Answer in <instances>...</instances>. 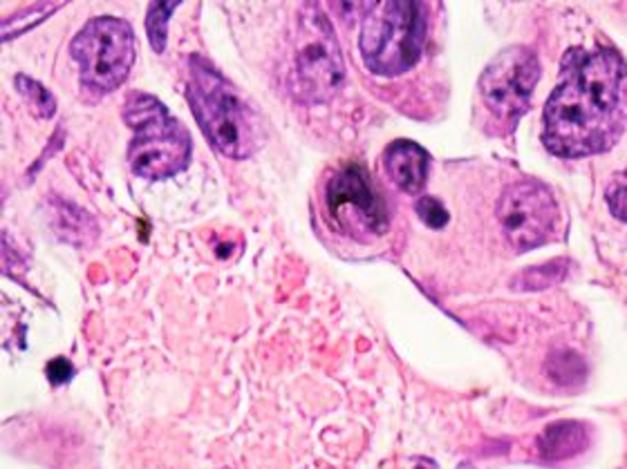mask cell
<instances>
[{
	"instance_id": "e0dca14e",
	"label": "cell",
	"mask_w": 627,
	"mask_h": 469,
	"mask_svg": "<svg viewBox=\"0 0 627 469\" xmlns=\"http://www.w3.org/2000/svg\"><path fill=\"white\" fill-rule=\"evenodd\" d=\"M414 212L420 214V220L428 226V229H444L450 222V212L446 210V206L435 199V197H424L414 204Z\"/></svg>"
},
{
	"instance_id": "5bb4252c",
	"label": "cell",
	"mask_w": 627,
	"mask_h": 469,
	"mask_svg": "<svg viewBox=\"0 0 627 469\" xmlns=\"http://www.w3.org/2000/svg\"><path fill=\"white\" fill-rule=\"evenodd\" d=\"M182 3L178 0H166V3H151L149 12H146V34H149V41L151 48L162 54L166 50V39H168V21L170 16L176 14V10Z\"/></svg>"
},
{
	"instance_id": "7a4b0ae2",
	"label": "cell",
	"mask_w": 627,
	"mask_h": 469,
	"mask_svg": "<svg viewBox=\"0 0 627 469\" xmlns=\"http://www.w3.org/2000/svg\"><path fill=\"white\" fill-rule=\"evenodd\" d=\"M187 96L202 134L220 155L249 159L265 146L267 128L260 113L202 56L189 61Z\"/></svg>"
},
{
	"instance_id": "ac0fdd59",
	"label": "cell",
	"mask_w": 627,
	"mask_h": 469,
	"mask_svg": "<svg viewBox=\"0 0 627 469\" xmlns=\"http://www.w3.org/2000/svg\"><path fill=\"white\" fill-rule=\"evenodd\" d=\"M46 374H48L52 385H63V382H67L69 378H73L75 369H73V365L67 363L65 357H54V360H50Z\"/></svg>"
},
{
	"instance_id": "2e32d148",
	"label": "cell",
	"mask_w": 627,
	"mask_h": 469,
	"mask_svg": "<svg viewBox=\"0 0 627 469\" xmlns=\"http://www.w3.org/2000/svg\"><path fill=\"white\" fill-rule=\"evenodd\" d=\"M547 372L555 382H561V385H572V382L585 378L583 360L572 351H561V353L551 355L549 363H547Z\"/></svg>"
},
{
	"instance_id": "52a82bcc",
	"label": "cell",
	"mask_w": 627,
	"mask_h": 469,
	"mask_svg": "<svg viewBox=\"0 0 627 469\" xmlns=\"http://www.w3.org/2000/svg\"><path fill=\"white\" fill-rule=\"evenodd\" d=\"M538 79V56L522 45L507 48L482 71L479 92L484 105L496 119L513 128L515 121L527 113Z\"/></svg>"
},
{
	"instance_id": "6da1fadb",
	"label": "cell",
	"mask_w": 627,
	"mask_h": 469,
	"mask_svg": "<svg viewBox=\"0 0 627 469\" xmlns=\"http://www.w3.org/2000/svg\"><path fill=\"white\" fill-rule=\"evenodd\" d=\"M627 123V65L616 50H572L542 113L549 153L580 159L610 151Z\"/></svg>"
},
{
	"instance_id": "9c48e42d",
	"label": "cell",
	"mask_w": 627,
	"mask_h": 469,
	"mask_svg": "<svg viewBox=\"0 0 627 469\" xmlns=\"http://www.w3.org/2000/svg\"><path fill=\"white\" fill-rule=\"evenodd\" d=\"M325 206L330 218L343 229L357 224L372 235H381L388 229L386 204L361 164H345L332 174L325 188Z\"/></svg>"
},
{
	"instance_id": "3957f363",
	"label": "cell",
	"mask_w": 627,
	"mask_h": 469,
	"mask_svg": "<svg viewBox=\"0 0 627 469\" xmlns=\"http://www.w3.org/2000/svg\"><path fill=\"white\" fill-rule=\"evenodd\" d=\"M124 121L132 130L128 166L137 177L162 182L187 170L193 155L191 134L157 96L130 92L124 101Z\"/></svg>"
},
{
	"instance_id": "8992f818",
	"label": "cell",
	"mask_w": 627,
	"mask_h": 469,
	"mask_svg": "<svg viewBox=\"0 0 627 469\" xmlns=\"http://www.w3.org/2000/svg\"><path fill=\"white\" fill-rule=\"evenodd\" d=\"M69 56L79 65L86 90L115 92L128 79L135 63V31L121 18L99 16L75 36Z\"/></svg>"
},
{
	"instance_id": "8fae6325",
	"label": "cell",
	"mask_w": 627,
	"mask_h": 469,
	"mask_svg": "<svg viewBox=\"0 0 627 469\" xmlns=\"http://www.w3.org/2000/svg\"><path fill=\"white\" fill-rule=\"evenodd\" d=\"M587 447V429L574 420H561L549 425L540 439L538 452L547 460H563Z\"/></svg>"
},
{
	"instance_id": "ba28073f",
	"label": "cell",
	"mask_w": 627,
	"mask_h": 469,
	"mask_svg": "<svg viewBox=\"0 0 627 469\" xmlns=\"http://www.w3.org/2000/svg\"><path fill=\"white\" fill-rule=\"evenodd\" d=\"M496 212L507 242L520 252L542 246L559 224V204L538 182L511 184L500 195Z\"/></svg>"
},
{
	"instance_id": "4fadbf2b",
	"label": "cell",
	"mask_w": 627,
	"mask_h": 469,
	"mask_svg": "<svg viewBox=\"0 0 627 469\" xmlns=\"http://www.w3.org/2000/svg\"><path fill=\"white\" fill-rule=\"evenodd\" d=\"M570 273V262L567 260H555L542 266L527 269L520 277H515L513 286L522 288V291H542V288H549L553 284H559L565 279Z\"/></svg>"
},
{
	"instance_id": "9a60e30c",
	"label": "cell",
	"mask_w": 627,
	"mask_h": 469,
	"mask_svg": "<svg viewBox=\"0 0 627 469\" xmlns=\"http://www.w3.org/2000/svg\"><path fill=\"white\" fill-rule=\"evenodd\" d=\"M16 90L21 96L27 101V105L34 110V115H39L41 119H50L56 113V99L52 96L50 90H46L39 81L29 79L27 75L16 77Z\"/></svg>"
},
{
	"instance_id": "5b68a950",
	"label": "cell",
	"mask_w": 627,
	"mask_h": 469,
	"mask_svg": "<svg viewBox=\"0 0 627 469\" xmlns=\"http://www.w3.org/2000/svg\"><path fill=\"white\" fill-rule=\"evenodd\" d=\"M345 81L338 36L317 3L298 10L294 34V92L305 103L332 101Z\"/></svg>"
},
{
	"instance_id": "d6986e66",
	"label": "cell",
	"mask_w": 627,
	"mask_h": 469,
	"mask_svg": "<svg viewBox=\"0 0 627 469\" xmlns=\"http://www.w3.org/2000/svg\"><path fill=\"white\" fill-rule=\"evenodd\" d=\"M607 204H610V210H612L614 218L627 224V186H616L607 195Z\"/></svg>"
},
{
	"instance_id": "7c38bea8",
	"label": "cell",
	"mask_w": 627,
	"mask_h": 469,
	"mask_svg": "<svg viewBox=\"0 0 627 469\" xmlns=\"http://www.w3.org/2000/svg\"><path fill=\"white\" fill-rule=\"evenodd\" d=\"M56 229L67 242H75V244H88L97 237V224L90 214L69 204H59Z\"/></svg>"
},
{
	"instance_id": "277c9868",
	"label": "cell",
	"mask_w": 627,
	"mask_h": 469,
	"mask_svg": "<svg viewBox=\"0 0 627 469\" xmlns=\"http://www.w3.org/2000/svg\"><path fill=\"white\" fill-rule=\"evenodd\" d=\"M428 34V8L412 0L368 3L359 50L376 77H401L422 58Z\"/></svg>"
},
{
	"instance_id": "30bf717a",
	"label": "cell",
	"mask_w": 627,
	"mask_h": 469,
	"mask_svg": "<svg viewBox=\"0 0 627 469\" xmlns=\"http://www.w3.org/2000/svg\"><path fill=\"white\" fill-rule=\"evenodd\" d=\"M383 166H386L388 174L397 188H401L408 195L422 193L431 170V155L408 139L393 141L383 155Z\"/></svg>"
}]
</instances>
